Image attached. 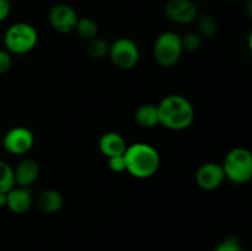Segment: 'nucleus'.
I'll list each match as a JSON object with an SVG mask.
<instances>
[{"mask_svg": "<svg viewBox=\"0 0 252 251\" xmlns=\"http://www.w3.org/2000/svg\"><path fill=\"white\" fill-rule=\"evenodd\" d=\"M159 123L172 130H182L192 125L194 120V108L192 103L182 95H169L157 105Z\"/></svg>", "mask_w": 252, "mask_h": 251, "instance_id": "nucleus-1", "label": "nucleus"}, {"mask_svg": "<svg viewBox=\"0 0 252 251\" xmlns=\"http://www.w3.org/2000/svg\"><path fill=\"white\" fill-rule=\"evenodd\" d=\"M126 171L137 179H148L155 175L160 166L158 150L147 143H134L125 152Z\"/></svg>", "mask_w": 252, "mask_h": 251, "instance_id": "nucleus-2", "label": "nucleus"}, {"mask_svg": "<svg viewBox=\"0 0 252 251\" xmlns=\"http://www.w3.org/2000/svg\"><path fill=\"white\" fill-rule=\"evenodd\" d=\"M38 33L32 25L16 22L5 31L4 44L10 54H26L36 47Z\"/></svg>", "mask_w": 252, "mask_h": 251, "instance_id": "nucleus-3", "label": "nucleus"}, {"mask_svg": "<svg viewBox=\"0 0 252 251\" xmlns=\"http://www.w3.org/2000/svg\"><path fill=\"white\" fill-rule=\"evenodd\" d=\"M221 166L230 181L245 184L252 179V153L245 148H235L226 154Z\"/></svg>", "mask_w": 252, "mask_h": 251, "instance_id": "nucleus-4", "label": "nucleus"}, {"mask_svg": "<svg viewBox=\"0 0 252 251\" xmlns=\"http://www.w3.org/2000/svg\"><path fill=\"white\" fill-rule=\"evenodd\" d=\"M184 48L181 37L172 31L162 32L154 43L155 61L161 66H172L180 61Z\"/></svg>", "mask_w": 252, "mask_h": 251, "instance_id": "nucleus-5", "label": "nucleus"}, {"mask_svg": "<svg viewBox=\"0 0 252 251\" xmlns=\"http://www.w3.org/2000/svg\"><path fill=\"white\" fill-rule=\"evenodd\" d=\"M108 54L112 63L122 70H129L134 68L140 57L137 43L126 37L116 39L112 44H110Z\"/></svg>", "mask_w": 252, "mask_h": 251, "instance_id": "nucleus-6", "label": "nucleus"}, {"mask_svg": "<svg viewBox=\"0 0 252 251\" xmlns=\"http://www.w3.org/2000/svg\"><path fill=\"white\" fill-rule=\"evenodd\" d=\"M33 143L34 138L31 130L21 126L9 129L2 138V147L12 155L26 154L31 150Z\"/></svg>", "mask_w": 252, "mask_h": 251, "instance_id": "nucleus-7", "label": "nucleus"}, {"mask_svg": "<svg viewBox=\"0 0 252 251\" xmlns=\"http://www.w3.org/2000/svg\"><path fill=\"white\" fill-rule=\"evenodd\" d=\"M164 12L170 21L179 25H189L198 16L197 5L192 0H167Z\"/></svg>", "mask_w": 252, "mask_h": 251, "instance_id": "nucleus-8", "label": "nucleus"}, {"mask_svg": "<svg viewBox=\"0 0 252 251\" xmlns=\"http://www.w3.org/2000/svg\"><path fill=\"white\" fill-rule=\"evenodd\" d=\"M51 26L59 33H69L74 31L78 24V14L66 4H57L51 9L48 15Z\"/></svg>", "mask_w": 252, "mask_h": 251, "instance_id": "nucleus-9", "label": "nucleus"}, {"mask_svg": "<svg viewBox=\"0 0 252 251\" xmlns=\"http://www.w3.org/2000/svg\"><path fill=\"white\" fill-rule=\"evenodd\" d=\"M224 179V169L218 162H204L196 172L197 184L206 191H213L220 187Z\"/></svg>", "mask_w": 252, "mask_h": 251, "instance_id": "nucleus-10", "label": "nucleus"}, {"mask_svg": "<svg viewBox=\"0 0 252 251\" xmlns=\"http://www.w3.org/2000/svg\"><path fill=\"white\" fill-rule=\"evenodd\" d=\"M32 193L29 187L15 186L7 192L6 207L15 214H24L31 208Z\"/></svg>", "mask_w": 252, "mask_h": 251, "instance_id": "nucleus-11", "label": "nucleus"}, {"mask_svg": "<svg viewBox=\"0 0 252 251\" xmlns=\"http://www.w3.org/2000/svg\"><path fill=\"white\" fill-rule=\"evenodd\" d=\"M39 175V166L33 159H24L14 169L16 186L29 187L33 184Z\"/></svg>", "mask_w": 252, "mask_h": 251, "instance_id": "nucleus-12", "label": "nucleus"}, {"mask_svg": "<svg viewBox=\"0 0 252 251\" xmlns=\"http://www.w3.org/2000/svg\"><path fill=\"white\" fill-rule=\"evenodd\" d=\"M98 148H100V152L108 159V157L125 154L127 144L122 135L118 134L117 132H107L102 134V137L98 140Z\"/></svg>", "mask_w": 252, "mask_h": 251, "instance_id": "nucleus-13", "label": "nucleus"}, {"mask_svg": "<svg viewBox=\"0 0 252 251\" xmlns=\"http://www.w3.org/2000/svg\"><path fill=\"white\" fill-rule=\"evenodd\" d=\"M37 206L43 213L54 214L64 206V198L61 192L56 189H46L41 192L37 198Z\"/></svg>", "mask_w": 252, "mask_h": 251, "instance_id": "nucleus-14", "label": "nucleus"}, {"mask_svg": "<svg viewBox=\"0 0 252 251\" xmlns=\"http://www.w3.org/2000/svg\"><path fill=\"white\" fill-rule=\"evenodd\" d=\"M135 122L143 128H154L159 123V113H158L157 105L152 103H144L140 105L135 110L134 113Z\"/></svg>", "mask_w": 252, "mask_h": 251, "instance_id": "nucleus-15", "label": "nucleus"}, {"mask_svg": "<svg viewBox=\"0 0 252 251\" xmlns=\"http://www.w3.org/2000/svg\"><path fill=\"white\" fill-rule=\"evenodd\" d=\"M75 31L78 32V34L83 39L91 41L95 37H97L98 26L95 20L90 19V17H81V19L78 20Z\"/></svg>", "mask_w": 252, "mask_h": 251, "instance_id": "nucleus-16", "label": "nucleus"}, {"mask_svg": "<svg viewBox=\"0 0 252 251\" xmlns=\"http://www.w3.org/2000/svg\"><path fill=\"white\" fill-rule=\"evenodd\" d=\"M15 186L14 169L4 160H0V192H9Z\"/></svg>", "mask_w": 252, "mask_h": 251, "instance_id": "nucleus-17", "label": "nucleus"}, {"mask_svg": "<svg viewBox=\"0 0 252 251\" xmlns=\"http://www.w3.org/2000/svg\"><path fill=\"white\" fill-rule=\"evenodd\" d=\"M110 52V44L106 39L95 37L94 39L89 41L88 53L94 59H102Z\"/></svg>", "mask_w": 252, "mask_h": 251, "instance_id": "nucleus-18", "label": "nucleus"}, {"mask_svg": "<svg viewBox=\"0 0 252 251\" xmlns=\"http://www.w3.org/2000/svg\"><path fill=\"white\" fill-rule=\"evenodd\" d=\"M217 31H218L217 21L211 16V15H203V16L199 17L198 33L201 34V37L212 38V37L216 36Z\"/></svg>", "mask_w": 252, "mask_h": 251, "instance_id": "nucleus-19", "label": "nucleus"}, {"mask_svg": "<svg viewBox=\"0 0 252 251\" xmlns=\"http://www.w3.org/2000/svg\"><path fill=\"white\" fill-rule=\"evenodd\" d=\"M213 251H245L244 250L243 243L238 236H226L224 238L218 245L214 248Z\"/></svg>", "mask_w": 252, "mask_h": 251, "instance_id": "nucleus-20", "label": "nucleus"}, {"mask_svg": "<svg viewBox=\"0 0 252 251\" xmlns=\"http://www.w3.org/2000/svg\"><path fill=\"white\" fill-rule=\"evenodd\" d=\"M181 42L182 48L189 52H194L197 49H199V47H201L202 37L197 32H189L184 37H181Z\"/></svg>", "mask_w": 252, "mask_h": 251, "instance_id": "nucleus-21", "label": "nucleus"}, {"mask_svg": "<svg viewBox=\"0 0 252 251\" xmlns=\"http://www.w3.org/2000/svg\"><path fill=\"white\" fill-rule=\"evenodd\" d=\"M12 65L11 54L6 49H0V75L7 73Z\"/></svg>", "mask_w": 252, "mask_h": 251, "instance_id": "nucleus-22", "label": "nucleus"}, {"mask_svg": "<svg viewBox=\"0 0 252 251\" xmlns=\"http://www.w3.org/2000/svg\"><path fill=\"white\" fill-rule=\"evenodd\" d=\"M125 155V154H123ZM123 155H118V157H108V166L112 171L115 172H122L126 170V161Z\"/></svg>", "mask_w": 252, "mask_h": 251, "instance_id": "nucleus-23", "label": "nucleus"}, {"mask_svg": "<svg viewBox=\"0 0 252 251\" xmlns=\"http://www.w3.org/2000/svg\"><path fill=\"white\" fill-rule=\"evenodd\" d=\"M10 10H11V2L7 0H0V22L7 19Z\"/></svg>", "mask_w": 252, "mask_h": 251, "instance_id": "nucleus-24", "label": "nucleus"}, {"mask_svg": "<svg viewBox=\"0 0 252 251\" xmlns=\"http://www.w3.org/2000/svg\"><path fill=\"white\" fill-rule=\"evenodd\" d=\"M7 192H0V207H6Z\"/></svg>", "mask_w": 252, "mask_h": 251, "instance_id": "nucleus-25", "label": "nucleus"}, {"mask_svg": "<svg viewBox=\"0 0 252 251\" xmlns=\"http://www.w3.org/2000/svg\"><path fill=\"white\" fill-rule=\"evenodd\" d=\"M246 12L252 19V0H248V2H246Z\"/></svg>", "mask_w": 252, "mask_h": 251, "instance_id": "nucleus-26", "label": "nucleus"}, {"mask_svg": "<svg viewBox=\"0 0 252 251\" xmlns=\"http://www.w3.org/2000/svg\"><path fill=\"white\" fill-rule=\"evenodd\" d=\"M249 44H250V48H251V51H252V31H251V33H250V39H249Z\"/></svg>", "mask_w": 252, "mask_h": 251, "instance_id": "nucleus-27", "label": "nucleus"}, {"mask_svg": "<svg viewBox=\"0 0 252 251\" xmlns=\"http://www.w3.org/2000/svg\"><path fill=\"white\" fill-rule=\"evenodd\" d=\"M7 1H10V2H12V1H15V0H7Z\"/></svg>", "mask_w": 252, "mask_h": 251, "instance_id": "nucleus-28", "label": "nucleus"}]
</instances>
